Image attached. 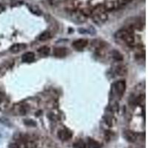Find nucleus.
Segmentation results:
<instances>
[{"instance_id":"13","label":"nucleus","mask_w":148,"mask_h":148,"mask_svg":"<svg viewBox=\"0 0 148 148\" xmlns=\"http://www.w3.org/2000/svg\"><path fill=\"white\" fill-rule=\"evenodd\" d=\"M29 9L31 11V13H33L34 14L37 15V16H40L42 13V11H41L40 8L37 5H30L29 7Z\"/></svg>"},{"instance_id":"11","label":"nucleus","mask_w":148,"mask_h":148,"mask_svg":"<svg viewBox=\"0 0 148 148\" xmlns=\"http://www.w3.org/2000/svg\"><path fill=\"white\" fill-rule=\"evenodd\" d=\"M38 52L42 57H47L50 53V48L48 46H43L38 50Z\"/></svg>"},{"instance_id":"1","label":"nucleus","mask_w":148,"mask_h":148,"mask_svg":"<svg viewBox=\"0 0 148 148\" xmlns=\"http://www.w3.org/2000/svg\"><path fill=\"white\" fill-rule=\"evenodd\" d=\"M116 36L118 39H122L124 42H125L129 46H133L135 44V37L133 32H131V30L126 29L120 30L116 33Z\"/></svg>"},{"instance_id":"8","label":"nucleus","mask_w":148,"mask_h":148,"mask_svg":"<svg viewBox=\"0 0 148 148\" xmlns=\"http://www.w3.org/2000/svg\"><path fill=\"white\" fill-rule=\"evenodd\" d=\"M22 59L25 63H31L35 59V55L32 52H27L25 54L22 55Z\"/></svg>"},{"instance_id":"5","label":"nucleus","mask_w":148,"mask_h":148,"mask_svg":"<svg viewBox=\"0 0 148 148\" xmlns=\"http://www.w3.org/2000/svg\"><path fill=\"white\" fill-rule=\"evenodd\" d=\"M124 136L127 141L130 142H135L137 140V134L132 131H125L124 132Z\"/></svg>"},{"instance_id":"16","label":"nucleus","mask_w":148,"mask_h":148,"mask_svg":"<svg viewBox=\"0 0 148 148\" xmlns=\"http://www.w3.org/2000/svg\"><path fill=\"white\" fill-rule=\"evenodd\" d=\"M113 57L115 59H116L117 61H121V60L123 59V57H122V55L119 53V52L116 51V50H114L113 53Z\"/></svg>"},{"instance_id":"4","label":"nucleus","mask_w":148,"mask_h":148,"mask_svg":"<svg viewBox=\"0 0 148 148\" xmlns=\"http://www.w3.org/2000/svg\"><path fill=\"white\" fill-rule=\"evenodd\" d=\"M58 136L62 141H67L72 137V133L67 129H62L59 131Z\"/></svg>"},{"instance_id":"15","label":"nucleus","mask_w":148,"mask_h":148,"mask_svg":"<svg viewBox=\"0 0 148 148\" xmlns=\"http://www.w3.org/2000/svg\"><path fill=\"white\" fill-rule=\"evenodd\" d=\"M74 148H86L87 145L82 140H78L73 144Z\"/></svg>"},{"instance_id":"2","label":"nucleus","mask_w":148,"mask_h":148,"mask_svg":"<svg viewBox=\"0 0 148 148\" xmlns=\"http://www.w3.org/2000/svg\"><path fill=\"white\" fill-rule=\"evenodd\" d=\"M114 91L118 97L122 96L126 89V83L124 81H118L114 84Z\"/></svg>"},{"instance_id":"7","label":"nucleus","mask_w":148,"mask_h":148,"mask_svg":"<svg viewBox=\"0 0 148 148\" xmlns=\"http://www.w3.org/2000/svg\"><path fill=\"white\" fill-rule=\"evenodd\" d=\"M67 50L65 48L59 47V48H54L53 55L56 57H58V58H62V57H65L67 55Z\"/></svg>"},{"instance_id":"3","label":"nucleus","mask_w":148,"mask_h":148,"mask_svg":"<svg viewBox=\"0 0 148 148\" xmlns=\"http://www.w3.org/2000/svg\"><path fill=\"white\" fill-rule=\"evenodd\" d=\"M88 44V41L86 39H80L74 41L73 42V47L77 50H81Z\"/></svg>"},{"instance_id":"9","label":"nucleus","mask_w":148,"mask_h":148,"mask_svg":"<svg viewBox=\"0 0 148 148\" xmlns=\"http://www.w3.org/2000/svg\"><path fill=\"white\" fill-rule=\"evenodd\" d=\"M87 147L88 148H101L102 145L99 141H96L93 139H88L87 141Z\"/></svg>"},{"instance_id":"12","label":"nucleus","mask_w":148,"mask_h":148,"mask_svg":"<svg viewBox=\"0 0 148 148\" xmlns=\"http://www.w3.org/2000/svg\"><path fill=\"white\" fill-rule=\"evenodd\" d=\"M116 73L118 75H119V76H124V75H125L127 73V67L124 65L118 66L116 70Z\"/></svg>"},{"instance_id":"18","label":"nucleus","mask_w":148,"mask_h":148,"mask_svg":"<svg viewBox=\"0 0 148 148\" xmlns=\"http://www.w3.org/2000/svg\"><path fill=\"white\" fill-rule=\"evenodd\" d=\"M8 148H20V147H19L17 144L13 143V144H11V145H9Z\"/></svg>"},{"instance_id":"6","label":"nucleus","mask_w":148,"mask_h":148,"mask_svg":"<svg viewBox=\"0 0 148 148\" xmlns=\"http://www.w3.org/2000/svg\"><path fill=\"white\" fill-rule=\"evenodd\" d=\"M26 44L23 43H19V44H15L12 45L10 48V51L13 53H17L22 51L26 48Z\"/></svg>"},{"instance_id":"17","label":"nucleus","mask_w":148,"mask_h":148,"mask_svg":"<svg viewBox=\"0 0 148 148\" xmlns=\"http://www.w3.org/2000/svg\"><path fill=\"white\" fill-rule=\"evenodd\" d=\"M6 102V96L5 94L0 92V105L3 104V103H5Z\"/></svg>"},{"instance_id":"10","label":"nucleus","mask_w":148,"mask_h":148,"mask_svg":"<svg viewBox=\"0 0 148 148\" xmlns=\"http://www.w3.org/2000/svg\"><path fill=\"white\" fill-rule=\"evenodd\" d=\"M10 67H11V63H9L8 62H5V63H2L0 65V77L5 73L6 71H7V69Z\"/></svg>"},{"instance_id":"14","label":"nucleus","mask_w":148,"mask_h":148,"mask_svg":"<svg viewBox=\"0 0 148 148\" xmlns=\"http://www.w3.org/2000/svg\"><path fill=\"white\" fill-rule=\"evenodd\" d=\"M51 35H50V33L48 31H44L43 33L40 34V36H39V41H42V42H44V41L48 40L50 38Z\"/></svg>"},{"instance_id":"19","label":"nucleus","mask_w":148,"mask_h":148,"mask_svg":"<svg viewBox=\"0 0 148 148\" xmlns=\"http://www.w3.org/2000/svg\"><path fill=\"white\" fill-rule=\"evenodd\" d=\"M4 11H5V7L3 5H0V13L3 12Z\"/></svg>"}]
</instances>
